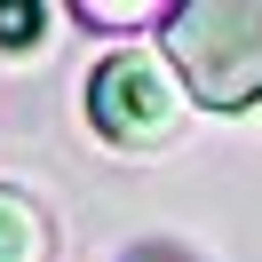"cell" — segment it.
I'll return each instance as SVG.
<instances>
[{"label": "cell", "instance_id": "6da1fadb", "mask_svg": "<svg viewBox=\"0 0 262 262\" xmlns=\"http://www.w3.org/2000/svg\"><path fill=\"white\" fill-rule=\"evenodd\" d=\"M159 48L207 112L262 103V0H183L167 8Z\"/></svg>", "mask_w": 262, "mask_h": 262}, {"label": "cell", "instance_id": "3957f363", "mask_svg": "<svg viewBox=\"0 0 262 262\" xmlns=\"http://www.w3.org/2000/svg\"><path fill=\"white\" fill-rule=\"evenodd\" d=\"M0 262H48V223L24 191H0Z\"/></svg>", "mask_w": 262, "mask_h": 262}, {"label": "cell", "instance_id": "277c9868", "mask_svg": "<svg viewBox=\"0 0 262 262\" xmlns=\"http://www.w3.org/2000/svg\"><path fill=\"white\" fill-rule=\"evenodd\" d=\"M32 40H40V8L32 0H16V8L0 0V48H32Z\"/></svg>", "mask_w": 262, "mask_h": 262}, {"label": "cell", "instance_id": "7a4b0ae2", "mask_svg": "<svg viewBox=\"0 0 262 262\" xmlns=\"http://www.w3.org/2000/svg\"><path fill=\"white\" fill-rule=\"evenodd\" d=\"M88 112H96V127L112 143H143V135H167L175 96H167V80H159L151 56H112L96 72V88H88Z\"/></svg>", "mask_w": 262, "mask_h": 262}]
</instances>
